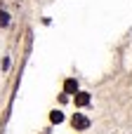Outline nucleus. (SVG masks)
Returning a JSON list of instances; mask_svg holds the SVG:
<instances>
[{
	"label": "nucleus",
	"instance_id": "f257e3e1",
	"mask_svg": "<svg viewBox=\"0 0 132 134\" xmlns=\"http://www.w3.org/2000/svg\"><path fill=\"white\" fill-rule=\"evenodd\" d=\"M73 127H76V130H87V127H90V120H87L85 115L76 113V115H73Z\"/></svg>",
	"mask_w": 132,
	"mask_h": 134
},
{
	"label": "nucleus",
	"instance_id": "f03ea898",
	"mask_svg": "<svg viewBox=\"0 0 132 134\" xmlns=\"http://www.w3.org/2000/svg\"><path fill=\"white\" fill-rule=\"evenodd\" d=\"M90 104V94L87 92H76V106H87Z\"/></svg>",
	"mask_w": 132,
	"mask_h": 134
},
{
	"label": "nucleus",
	"instance_id": "7ed1b4c3",
	"mask_svg": "<svg viewBox=\"0 0 132 134\" xmlns=\"http://www.w3.org/2000/svg\"><path fill=\"white\" fill-rule=\"evenodd\" d=\"M64 90H66V94H76V92H78V82L71 78V80H66V82H64Z\"/></svg>",
	"mask_w": 132,
	"mask_h": 134
},
{
	"label": "nucleus",
	"instance_id": "20e7f679",
	"mask_svg": "<svg viewBox=\"0 0 132 134\" xmlns=\"http://www.w3.org/2000/svg\"><path fill=\"white\" fill-rule=\"evenodd\" d=\"M50 120H52V122H57V125H59V122H61V120H64V115H61V113H59V111H52V113H50Z\"/></svg>",
	"mask_w": 132,
	"mask_h": 134
},
{
	"label": "nucleus",
	"instance_id": "39448f33",
	"mask_svg": "<svg viewBox=\"0 0 132 134\" xmlns=\"http://www.w3.org/2000/svg\"><path fill=\"white\" fill-rule=\"evenodd\" d=\"M9 24V14L7 12H0V26H7Z\"/></svg>",
	"mask_w": 132,
	"mask_h": 134
}]
</instances>
